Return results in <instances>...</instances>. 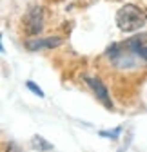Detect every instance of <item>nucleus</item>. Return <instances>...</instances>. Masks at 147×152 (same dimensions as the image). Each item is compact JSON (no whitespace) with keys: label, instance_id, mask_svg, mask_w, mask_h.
I'll return each mask as SVG.
<instances>
[{"label":"nucleus","instance_id":"obj_5","mask_svg":"<svg viewBox=\"0 0 147 152\" xmlns=\"http://www.w3.org/2000/svg\"><path fill=\"white\" fill-rule=\"evenodd\" d=\"M62 42V38H44V40H36V42H29L27 44V49L35 51V49H44V47H57L60 45Z\"/></svg>","mask_w":147,"mask_h":152},{"label":"nucleus","instance_id":"obj_3","mask_svg":"<svg viewBox=\"0 0 147 152\" xmlns=\"http://www.w3.org/2000/svg\"><path fill=\"white\" fill-rule=\"evenodd\" d=\"M125 45L131 49V53L136 54V58L147 64V33L136 34L125 42Z\"/></svg>","mask_w":147,"mask_h":152},{"label":"nucleus","instance_id":"obj_6","mask_svg":"<svg viewBox=\"0 0 147 152\" xmlns=\"http://www.w3.org/2000/svg\"><path fill=\"white\" fill-rule=\"evenodd\" d=\"M31 147L35 148V150H40V152H49V150H53V143H49L47 140H44L42 136H33L31 138Z\"/></svg>","mask_w":147,"mask_h":152},{"label":"nucleus","instance_id":"obj_9","mask_svg":"<svg viewBox=\"0 0 147 152\" xmlns=\"http://www.w3.org/2000/svg\"><path fill=\"white\" fill-rule=\"evenodd\" d=\"M6 152H20V148H18V145H15V143H7Z\"/></svg>","mask_w":147,"mask_h":152},{"label":"nucleus","instance_id":"obj_7","mask_svg":"<svg viewBox=\"0 0 147 152\" xmlns=\"http://www.w3.org/2000/svg\"><path fill=\"white\" fill-rule=\"evenodd\" d=\"M26 87H27V89H29L31 92H35V94H36V96H40V98H44V91H42V89H40L38 85H36L35 82H31V80H27V82H26Z\"/></svg>","mask_w":147,"mask_h":152},{"label":"nucleus","instance_id":"obj_4","mask_svg":"<svg viewBox=\"0 0 147 152\" xmlns=\"http://www.w3.org/2000/svg\"><path fill=\"white\" fill-rule=\"evenodd\" d=\"M84 80H85V83L89 85V89L96 94V98H98L107 109H111V107H113V102H111V98H109L107 87H105L98 78H93V76H84Z\"/></svg>","mask_w":147,"mask_h":152},{"label":"nucleus","instance_id":"obj_8","mask_svg":"<svg viewBox=\"0 0 147 152\" xmlns=\"http://www.w3.org/2000/svg\"><path fill=\"white\" fill-rule=\"evenodd\" d=\"M120 132H122V127H116V129H113L111 132H100V136H105V138H111V140H116L118 136H120Z\"/></svg>","mask_w":147,"mask_h":152},{"label":"nucleus","instance_id":"obj_1","mask_svg":"<svg viewBox=\"0 0 147 152\" xmlns=\"http://www.w3.org/2000/svg\"><path fill=\"white\" fill-rule=\"evenodd\" d=\"M145 20H147L145 11L135 4H125L116 13V26L125 33H133V31L142 29L145 26Z\"/></svg>","mask_w":147,"mask_h":152},{"label":"nucleus","instance_id":"obj_2","mask_svg":"<svg viewBox=\"0 0 147 152\" xmlns=\"http://www.w3.org/2000/svg\"><path fill=\"white\" fill-rule=\"evenodd\" d=\"M24 26H26V33L27 34L42 33V29H44V9L40 6H33L27 11V15H26Z\"/></svg>","mask_w":147,"mask_h":152}]
</instances>
